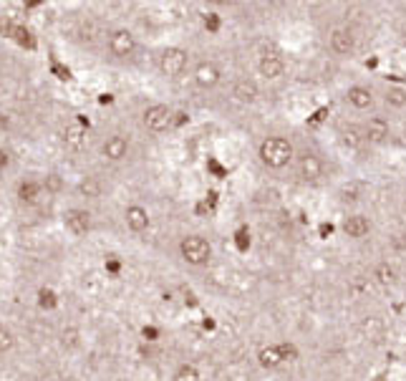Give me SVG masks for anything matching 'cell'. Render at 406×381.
<instances>
[{
	"label": "cell",
	"instance_id": "cell-6",
	"mask_svg": "<svg viewBox=\"0 0 406 381\" xmlns=\"http://www.w3.org/2000/svg\"><path fill=\"white\" fill-rule=\"evenodd\" d=\"M109 53H111L114 58H121V61H126V58H132L134 53H137L139 44H137V36H134L129 28H116V31L109 33Z\"/></svg>",
	"mask_w": 406,
	"mask_h": 381
},
{
	"label": "cell",
	"instance_id": "cell-31",
	"mask_svg": "<svg viewBox=\"0 0 406 381\" xmlns=\"http://www.w3.org/2000/svg\"><path fill=\"white\" fill-rule=\"evenodd\" d=\"M0 328H3V323H0Z\"/></svg>",
	"mask_w": 406,
	"mask_h": 381
},
{
	"label": "cell",
	"instance_id": "cell-12",
	"mask_svg": "<svg viewBox=\"0 0 406 381\" xmlns=\"http://www.w3.org/2000/svg\"><path fill=\"white\" fill-rule=\"evenodd\" d=\"M371 220L366 218V215L361 213H353L349 215V218H344V222H341V232H344L349 240H363L371 235Z\"/></svg>",
	"mask_w": 406,
	"mask_h": 381
},
{
	"label": "cell",
	"instance_id": "cell-23",
	"mask_svg": "<svg viewBox=\"0 0 406 381\" xmlns=\"http://www.w3.org/2000/svg\"><path fill=\"white\" fill-rule=\"evenodd\" d=\"M396 278H399V273H396L394 265H388V262H379L374 268V281L379 283V286L388 288V286H394Z\"/></svg>",
	"mask_w": 406,
	"mask_h": 381
},
{
	"label": "cell",
	"instance_id": "cell-10",
	"mask_svg": "<svg viewBox=\"0 0 406 381\" xmlns=\"http://www.w3.org/2000/svg\"><path fill=\"white\" fill-rule=\"evenodd\" d=\"M328 48L336 56H351L356 51V33L351 31L349 25H338L328 33Z\"/></svg>",
	"mask_w": 406,
	"mask_h": 381
},
{
	"label": "cell",
	"instance_id": "cell-11",
	"mask_svg": "<svg viewBox=\"0 0 406 381\" xmlns=\"http://www.w3.org/2000/svg\"><path fill=\"white\" fill-rule=\"evenodd\" d=\"M344 101L353 109V112H369V109H374V104H376V94H374V88L356 83V86H351L344 94Z\"/></svg>",
	"mask_w": 406,
	"mask_h": 381
},
{
	"label": "cell",
	"instance_id": "cell-17",
	"mask_svg": "<svg viewBox=\"0 0 406 381\" xmlns=\"http://www.w3.org/2000/svg\"><path fill=\"white\" fill-rule=\"evenodd\" d=\"M338 142L341 147L349 152H358L366 144V137H363V129L361 124H344L338 129Z\"/></svg>",
	"mask_w": 406,
	"mask_h": 381
},
{
	"label": "cell",
	"instance_id": "cell-28",
	"mask_svg": "<svg viewBox=\"0 0 406 381\" xmlns=\"http://www.w3.org/2000/svg\"><path fill=\"white\" fill-rule=\"evenodd\" d=\"M205 25H210V28H217L219 20H217V13H210V18L205 20Z\"/></svg>",
	"mask_w": 406,
	"mask_h": 381
},
{
	"label": "cell",
	"instance_id": "cell-26",
	"mask_svg": "<svg viewBox=\"0 0 406 381\" xmlns=\"http://www.w3.org/2000/svg\"><path fill=\"white\" fill-rule=\"evenodd\" d=\"M280 349H283V359H285V361H295V359H298V349H295L293 344H280Z\"/></svg>",
	"mask_w": 406,
	"mask_h": 381
},
{
	"label": "cell",
	"instance_id": "cell-15",
	"mask_svg": "<svg viewBox=\"0 0 406 381\" xmlns=\"http://www.w3.org/2000/svg\"><path fill=\"white\" fill-rule=\"evenodd\" d=\"M124 225L134 232V235H142V232L149 230L151 225V218L147 213V207L142 205H129L124 210Z\"/></svg>",
	"mask_w": 406,
	"mask_h": 381
},
{
	"label": "cell",
	"instance_id": "cell-18",
	"mask_svg": "<svg viewBox=\"0 0 406 381\" xmlns=\"http://www.w3.org/2000/svg\"><path fill=\"white\" fill-rule=\"evenodd\" d=\"M363 194H366V185L361 180H349L338 187V202L341 205H356V202L363 200Z\"/></svg>",
	"mask_w": 406,
	"mask_h": 381
},
{
	"label": "cell",
	"instance_id": "cell-5",
	"mask_svg": "<svg viewBox=\"0 0 406 381\" xmlns=\"http://www.w3.org/2000/svg\"><path fill=\"white\" fill-rule=\"evenodd\" d=\"M175 109L167 104H151L142 112V126L151 134H162L175 124Z\"/></svg>",
	"mask_w": 406,
	"mask_h": 381
},
{
	"label": "cell",
	"instance_id": "cell-13",
	"mask_svg": "<svg viewBox=\"0 0 406 381\" xmlns=\"http://www.w3.org/2000/svg\"><path fill=\"white\" fill-rule=\"evenodd\" d=\"M257 74L263 76L265 81H278L283 74H285V61H283L280 53H263V56L257 58Z\"/></svg>",
	"mask_w": 406,
	"mask_h": 381
},
{
	"label": "cell",
	"instance_id": "cell-25",
	"mask_svg": "<svg viewBox=\"0 0 406 381\" xmlns=\"http://www.w3.org/2000/svg\"><path fill=\"white\" fill-rule=\"evenodd\" d=\"M13 344H15V338H13V333L8 331L6 326L0 328V354H6V351L13 349Z\"/></svg>",
	"mask_w": 406,
	"mask_h": 381
},
{
	"label": "cell",
	"instance_id": "cell-4",
	"mask_svg": "<svg viewBox=\"0 0 406 381\" xmlns=\"http://www.w3.org/2000/svg\"><path fill=\"white\" fill-rule=\"evenodd\" d=\"M295 172H298L300 182L316 185V182H320V177H323L325 164H323V159H320L318 152L303 149V152H298V156H295Z\"/></svg>",
	"mask_w": 406,
	"mask_h": 381
},
{
	"label": "cell",
	"instance_id": "cell-14",
	"mask_svg": "<svg viewBox=\"0 0 406 381\" xmlns=\"http://www.w3.org/2000/svg\"><path fill=\"white\" fill-rule=\"evenodd\" d=\"M194 83L200 88H215L219 81H222V71H219V66L217 63H212V61H200L197 66H194Z\"/></svg>",
	"mask_w": 406,
	"mask_h": 381
},
{
	"label": "cell",
	"instance_id": "cell-21",
	"mask_svg": "<svg viewBox=\"0 0 406 381\" xmlns=\"http://www.w3.org/2000/svg\"><path fill=\"white\" fill-rule=\"evenodd\" d=\"M41 192H43V185L36 180H25L18 185V200L23 202V205H33V202H38V197H41Z\"/></svg>",
	"mask_w": 406,
	"mask_h": 381
},
{
	"label": "cell",
	"instance_id": "cell-2",
	"mask_svg": "<svg viewBox=\"0 0 406 381\" xmlns=\"http://www.w3.org/2000/svg\"><path fill=\"white\" fill-rule=\"evenodd\" d=\"M180 255L192 268H205L212 260V245H210V240L205 235L192 232V235H184L180 240Z\"/></svg>",
	"mask_w": 406,
	"mask_h": 381
},
{
	"label": "cell",
	"instance_id": "cell-7",
	"mask_svg": "<svg viewBox=\"0 0 406 381\" xmlns=\"http://www.w3.org/2000/svg\"><path fill=\"white\" fill-rule=\"evenodd\" d=\"M129 149H132V137L124 134V131H114L101 144V156L107 162H124L129 156Z\"/></svg>",
	"mask_w": 406,
	"mask_h": 381
},
{
	"label": "cell",
	"instance_id": "cell-9",
	"mask_svg": "<svg viewBox=\"0 0 406 381\" xmlns=\"http://www.w3.org/2000/svg\"><path fill=\"white\" fill-rule=\"evenodd\" d=\"M63 227L74 238H86L91 232V213L81 210V207H71V210L63 213Z\"/></svg>",
	"mask_w": 406,
	"mask_h": 381
},
{
	"label": "cell",
	"instance_id": "cell-3",
	"mask_svg": "<svg viewBox=\"0 0 406 381\" xmlns=\"http://www.w3.org/2000/svg\"><path fill=\"white\" fill-rule=\"evenodd\" d=\"M156 66H159L164 79H180L189 66V53L184 48H180V46H167V48L159 53Z\"/></svg>",
	"mask_w": 406,
	"mask_h": 381
},
{
	"label": "cell",
	"instance_id": "cell-27",
	"mask_svg": "<svg viewBox=\"0 0 406 381\" xmlns=\"http://www.w3.org/2000/svg\"><path fill=\"white\" fill-rule=\"evenodd\" d=\"M81 192H86V194H91V197H96V194H99V187H96V185H94L91 180H86V182H81Z\"/></svg>",
	"mask_w": 406,
	"mask_h": 381
},
{
	"label": "cell",
	"instance_id": "cell-16",
	"mask_svg": "<svg viewBox=\"0 0 406 381\" xmlns=\"http://www.w3.org/2000/svg\"><path fill=\"white\" fill-rule=\"evenodd\" d=\"M232 99L238 101V104L250 107V104H255V101L260 99V86H257L252 79L243 76V79H238V81L232 83Z\"/></svg>",
	"mask_w": 406,
	"mask_h": 381
},
{
	"label": "cell",
	"instance_id": "cell-19",
	"mask_svg": "<svg viewBox=\"0 0 406 381\" xmlns=\"http://www.w3.org/2000/svg\"><path fill=\"white\" fill-rule=\"evenodd\" d=\"M83 142H86V126L79 119L69 121L66 129H63V144H66L71 152H79L83 147Z\"/></svg>",
	"mask_w": 406,
	"mask_h": 381
},
{
	"label": "cell",
	"instance_id": "cell-8",
	"mask_svg": "<svg viewBox=\"0 0 406 381\" xmlns=\"http://www.w3.org/2000/svg\"><path fill=\"white\" fill-rule=\"evenodd\" d=\"M363 137H366V144H386L391 139V121L384 116V114H371L369 119L361 124Z\"/></svg>",
	"mask_w": 406,
	"mask_h": 381
},
{
	"label": "cell",
	"instance_id": "cell-20",
	"mask_svg": "<svg viewBox=\"0 0 406 381\" xmlns=\"http://www.w3.org/2000/svg\"><path fill=\"white\" fill-rule=\"evenodd\" d=\"M257 363H260L263 369H268V371H273V369H278V366H283V363H285V359H283L280 344H268V346H263V349L257 351Z\"/></svg>",
	"mask_w": 406,
	"mask_h": 381
},
{
	"label": "cell",
	"instance_id": "cell-22",
	"mask_svg": "<svg viewBox=\"0 0 406 381\" xmlns=\"http://www.w3.org/2000/svg\"><path fill=\"white\" fill-rule=\"evenodd\" d=\"M384 104L394 112H404L406 109V88L404 86H388L384 91Z\"/></svg>",
	"mask_w": 406,
	"mask_h": 381
},
{
	"label": "cell",
	"instance_id": "cell-24",
	"mask_svg": "<svg viewBox=\"0 0 406 381\" xmlns=\"http://www.w3.org/2000/svg\"><path fill=\"white\" fill-rule=\"evenodd\" d=\"M200 379H202V374L194 363H180L175 376H172V381H200Z\"/></svg>",
	"mask_w": 406,
	"mask_h": 381
},
{
	"label": "cell",
	"instance_id": "cell-30",
	"mask_svg": "<svg viewBox=\"0 0 406 381\" xmlns=\"http://www.w3.org/2000/svg\"><path fill=\"white\" fill-rule=\"evenodd\" d=\"M399 33H401V38H404V41H406V23L401 25V31H399Z\"/></svg>",
	"mask_w": 406,
	"mask_h": 381
},
{
	"label": "cell",
	"instance_id": "cell-29",
	"mask_svg": "<svg viewBox=\"0 0 406 381\" xmlns=\"http://www.w3.org/2000/svg\"><path fill=\"white\" fill-rule=\"evenodd\" d=\"M8 162H11V156H8L6 149H0V169H6Z\"/></svg>",
	"mask_w": 406,
	"mask_h": 381
},
{
	"label": "cell",
	"instance_id": "cell-1",
	"mask_svg": "<svg viewBox=\"0 0 406 381\" xmlns=\"http://www.w3.org/2000/svg\"><path fill=\"white\" fill-rule=\"evenodd\" d=\"M295 144L287 137H280V134H273V137H265L257 147V159L263 162V167L273 169V172H280V169L295 164Z\"/></svg>",
	"mask_w": 406,
	"mask_h": 381
}]
</instances>
